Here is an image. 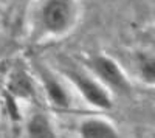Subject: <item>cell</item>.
I'll return each instance as SVG.
<instances>
[{"label":"cell","instance_id":"cell-1","mask_svg":"<svg viewBox=\"0 0 155 138\" xmlns=\"http://www.w3.org/2000/svg\"><path fill=\"white\" fill-rule=\"evenodd\" d=\"M78 6L74 0H42L37 9V25L48 37H62L76 25Z\"/></svg>","mask_w":155,"mask_h":138},{"label":"cell","instance_id":"cell-2","mask_svg":"<svg viewBox=\"0 0 155 138\" xmlns=\"http://www.w3.org/2000/svg\"><path fill=\"white\" fill-rule=\"evenodd\" d=\"M64 78L70 84L81 99L95 110L106 112L113 107V93L102 84L93 73L68 68L64 71Z\"/></svg>","mask_w":155,"mask_h":138},{"label":"cell","instance_id":"cell-3","mask_svg":"<svg viewBox=\"0 0 155 138\" xmlns=\"http://www.w3.org/2000/svg\"><path fill=\"white\" fill-rule=\"evenodd\" d=\"M90 73L104 84L112 93L129 95L132 92V82L123 70V67L116 62L112 56L107 54H96L90 59Z\"/></svg>","mask_w":155,"mask_h":138},{"label":"cell","instance_id":"cell-4","mask_svg":"<svg viewBox=\"0 0 155 138\" xmlns=\"http://www.w3.org/2000/svg\"><path fill=\"white\" fill-rule=\"evenodd\" d=\"M39 76H41L42 87L51 106L58 109H68L73 104L71 87L68 82L65 84L56 73H53L45 67L39 68Z\"/></svg>","mask_w":155,"mask_h":138},{"label":"cell","instance_id":"cell-5","mask_svg":"<svg viewBox=\"0 0 155 138\" xmlns=\"http://www.w3.org/2000/svg\"><path fill=\"white\" fill-rule=\"evenodd\" d=\"M78 138H121V133L106 117L90 115L78 124Z\"/></svg>","mask_w":155,"mask_h":138},{"label":"cell","instance_id":"cell-6","mask_svg":"<svg viewBox=\"0 0 155 138\" xmlns=\"http://www.w3.org/2000/svg\"><path fill=\"white\" fill-rule=\"evenodd\" d=\"M23 138H59L51 118L41 110L28 117L23 129Z\"/></svg>","mask_w":155,"mask_h":138},{"label":"cell","instance_id":"cell-7","mask_svg":"<svg viewBox=\"0 0 155 138\" xmlns=\"http://www.w3.org/2000/svg\"><path fill=\"white\" fill-rule=\"evenodd\" d=\"M138 78L144 85L155 87V54H141L138 58Z\"/></svg>","mask_w":155,"mask_h":138},{"label":"cell","instance_id":"cell-8","mask_svg":"<svg viewBox=\"0 0 155 138\" xmlns=\"http://www.w3.org/2000/svg\"><path fill=\"white\" fill-rule=\"evenodd\" d=\"M152 138H155V133H153V136H152Z\"/></svg>","mask_w":155,"mask_h":138}]
</instances>
